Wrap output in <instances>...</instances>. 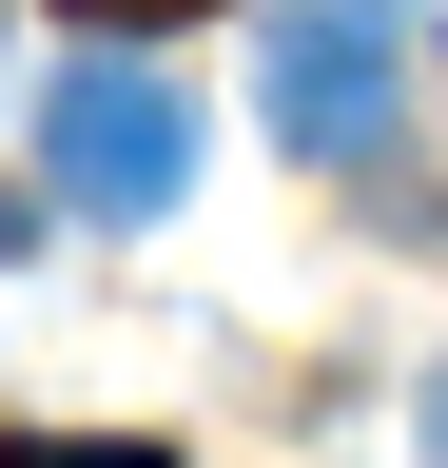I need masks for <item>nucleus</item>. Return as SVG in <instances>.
Here are the masks:
<instances>
[{"mask_svg":"<svg viewBox=\"0 0 448 468\" xmlns=\"http://www.w3.org/2000/svg\"><path fill=\"white\" fill-rule=\"evenodd\" d=\"M410 58H429V20H410V0H293V20H273V58H254L273 156L370 176L390 137H410Z\"/></svg>","mask_w":448,"mask_h":468,"instance_id":"obj_1","label":"nucleus"},{"mask_svg":"<svg viewBox=\"0 0 448 468\" xmlns=\"http://www.w3.org/2000/svg\"><path fill=\"white\" fill-rule=\"evenodd\" d=\"M39 196H59V215H176L195 196V98L176 79H156V58H78V79L59 98H39Z\"/></svg>","mask_w":448,"mask_h":468,"instance_id":"obj_2","label":"nucleus"},{"mask_svg":"<svg viewBox=\"0 0 448 468\" xmlns=\"http://www.w3.org/2000/svg\"><path fill=\"white\" fill-rule=\"evenodd\" d=\"M0 468H156L137 430H0Z\"/></svg>","mask_w":448,"mask_h":468,"instance_id":"obj_3","label":"nucleus"},{"mask_svg":"<svg viewBox=\"0 0 448 468\" xmlns=\"http://www.w3.org/2000/svg\"><path fill=\"white\" fill-rule=\"evenodd\" d=\"M59 20H98V39H156V20H214V0H59Z\"/></svg>","mask_w":448,"mask_h":468,"instance_id":"obj_4","label":"nucleus"},{"mask_svg":"<svg viewBox=\"0 0 448 468\" xmlns=\"http://www.w3.org/2000/svg\"><path fill=\"white\" fill-rule=\"evenodd\" d=\"M20 254H39V196H20V176H0V273H20Z\"/></svg>","mask_w":448,"mask_h":468,"instance_id":"obj_5","label":"nucleus"},{"mask_svg":"<svg viewBox=\"0 0 448 468\" xmlns=\"http://www.w3.org/2000/svg\"><path fill=\"white\" fill-rule=\"evenodd\" d=\"M410 468H448V371H429V410H410Z\"/></svg>","mask_w":448,"mask_h":468,"instance_id":"obj_6","label":"nucleus"}]
</instances>
